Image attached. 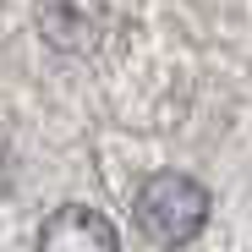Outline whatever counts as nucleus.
<instances>
[{"label":"nucleus","instance_id":"nucleus-1","mask_svg":"<svg viewBox=\"0 0 252 252\" xmlns=\"http://www.w3.org/2000/svg\"><path fill=\"white\" fill-rule=\"evenodd\" d=\"M132 220L154 247H187L208 225V187L181 176V170H159L137 187Z\"/></svg>","mask_w":252,"mask_h":252},{"label":"nucleus","instance_id":"nucleus-2","mask_svg":"<svg viewBox=\"0 0 252 252\" xmlns=\"http://www.w3.org/2000/svg\"><path fill=\"white\" fill-rule=\"evenodd\" d=\"M38 252H121V236L110 214H99L88 203H66L38 225Z\"/></svg>","mask_w":252,"mask_h":252}]
</instances>
